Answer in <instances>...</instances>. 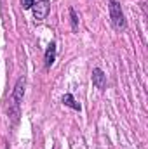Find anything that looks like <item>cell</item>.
<instances>
[{"label":"cell","instance_id":"cell-8","mask_svg":"<svg viewBox=\"0 0 148 149\" xmlns=\"http://www.w3.org/2000/svg\"><path fill=\"white\" fill-rule=\"evenodd\" d=\"M33 3H35V0H21L23 9H32V7H33Z\"/></svg>","mask_w":148,"mask_h":149},{"label":"cell","instance_id":"cell-7","mask_svg":"<svg viewBox=\"0 0 148 149\" xmlns=\"http://www.w3.org/2000/svg\"><path fill=\"white\" fill-rule=\"evenodd\" d=\"M70 17H72V28L77 30V28H78V17H77V12H75L73 7L70 9Z\"/></svg>","mask_w":148,"mask_h":149},{"label":"cell","instance_id":"cell-6","mask_svg":"<svg viewBox=\"0 0 148 149\" xmlns=\"http://www.w3.org/2000/svg\"><path fill=\"white\" fill-rule=\"evenodd\" d=\"M63 104H65V106L73 108V109H77V111H80V104H78V102H75V99H73V95H72V94H66V95L63 97Z\"/></svg>","mask_w":148,"mask_h":149},{"label":"cell","instance_id":"cell-5","mask_svg":"<svg viewBox=\"0 0 148 149\" xmlns=\"http://www.w3.org/2000/svg\"><path fill=\"white\" fill-rule=\"evenodd\" d=\"M44 61H45V68H51V66L54 64V61H56V43H54V42L49 43V47H47V50H45Z\"/></svg>","mask_w":148,"mask_h":149},{"label":"cell","instance_id":"cell-4","mask_svg":"<svg viewBox=\"0 0 148 149\" xmlns=\"http://www.w3.org/2000/svg\"><path fill=\"white\" fill-rule=\"evenodd\" d=\"M92 83L99 90H105V87H106V74L103 73L99 68H94L92 70Z\"/></svg>","mask_w":148,"mask_h":149},{"label":"cell","instance_id":"cell-1","mask_svg":"<svg viewBox=\"0 0 148 149\" xmlns=\"http://www.w3.org/2000/svg\"><path fill=\"white\" fill-rule=\"evenodd\" d=\"M110 19L115 30H124L125 28V19L122 14V9L117 0H110Z\"/></svg>","mask_w":148,"mask_h":149},{"label":"cell","instance_id":"cell-3","mask_svg":"<svg viewBox=\"0 0 148 149\" xmlns=\"http://www.w3.org/2000/svg\"><path fill=\"white\" fill-rule=\"evenodd\" d=\"M51 9V0H37V3H33V16L37 21H42L47 17Z\"/></svg>","mask_w":148,"mask_h":149},{"label":"cell","instance_id":"cell-2","mask_svg":"<svg viewBox=\"0 0 148 149\" xmlns=\"http://www.w3.org/2000/svg\"><path fill=\"white\" fill-rule=\"evenodd\" d=\"M23 95H25V78H19L16 87H14V92H12V104H14V118L18 114L19 109V104L23 101Z\"/></svg>","mask_w":148,"mask_h":149}]
</instances>
